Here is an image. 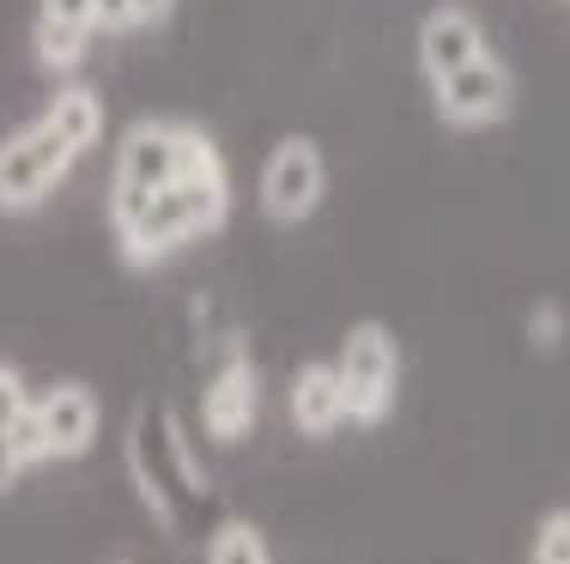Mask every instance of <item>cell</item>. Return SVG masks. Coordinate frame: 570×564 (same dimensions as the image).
Returning <instances> with one entry per match:
<instances>
[{
    "mask_svg": "<svg viewBox=\"0 0 570 564\" xmlns=\"http://www.w3.org/2000/svg\"><path fill=\"white\" fill-rule=\"evenodd\" d=\"M230 207H237V182H230L219 140L200 122L140 116L116 140L104 212H110V244L121 267L153 274L183 249L213 244L230 225Z\"/></svg>",
    "mask_w": 570,
    "mask_h": 564,
    "instance_id": "cell-1",
    "label": "cell"
},
{
    "mask_svg": "<svg viewBox=\"0 0 570 564\" xmlns=\"http://www.w3.org/2000/svg\"><path fill=\"white\" fill-rule=\"evenodd\" d=\"M104 133H110L104 91L86 79L56 86L31 122L0 133V219H31L37 207H49L67 177L104 146Z\"/></svg>",
    "mask_w": 570,
    "mask_h": 564,
    "instance_id": "cell-2",
    "label": "cell"
},
{
    "mask_svg": "<svg viewBox=\"0 0 570 564\" xmlns=\"http://www.w3.org/2000/svg\"><path fill=\"white\" fill-rule=\"evenodd\" d=\"M121 455H128V479H134V492H140V504L153 509V522L165 534H176V522L188 516V504L213 498L207 467L195 462V449H188V437H183V425H176L170 407L134 413Z\"/></svg>",
    "mask_w": 570,
    "mask_h": 564,
    "instance_id": "cell-3",
    "label": "cell"
},
{
    "mask_svg": "<svg viewBox=\"0 0 570 564\" xmlns=\"http://www.w3.org/2000/svg\"><path fill=\"white\" fill-rule=\"evenodd\" d=\"M334 370H341V395H346V425L376 432V425L395 419L406 353H401V340H395L389 321H352V328L341 334Z\"/></svg>",
    "mask_w": 570,
    "mask_h": 564,
    "instance_id": "cell-4",
    "label": "cell"
},
{
    "mask_svg": "<svg viewBox=\"0 0 570 564\" xmlns=\"http://www.w3.org/2000/svg\"><path fill=\"white\" fill-rule=\"evenodd\" d=\"M328 200V152L316 133H279L255 170V207L267 225H309Z\"/></svg>",
    "mask_w": 570,
    "mask_h": 564,
    "instance_id": "cell-5",
    "label": "cell"
},
{
    "mask_svg": "<svg viewBox=\"0 0 570 564\" xmlns=\"http://www.w3.org/2000/svg\"><path fill=\"white\" fill-rule=\"evenodd\" d=\"M104 437V400L91 383L79 376H56L49 388H37V462H56V467H73L98 449Z\"/></svg>",
    "mask_w": 570,
    "mask_h": 564,
    "instance_id": "cell-6",
    "label": "cell"
},
{
    "mask_svg": "<svg viewBox=\"0 0 570 564\" xmlns=\"http://www.w3.org/2000/svg\"><path fill=\"white\" fill-rule=\"evenodd\" d=\"M431 110H438V122L455 128V133L498 128L515 110V73H510V61L492 49V56L468 61L461 73L438 79V86H431Z\"/></svg>",
    "mask_w": 570,
    "mask_h": 564,
    "instance_id": "cell-7",
    "label": "cell"
},
{
    "mask_svg": "<svg viewBox=\"0 0 570 564\" xmlns=\"http://www.w3.org/2000/svg\"><path fill=\"white\" fill-rule=\"evenodd\" d=\"M255 425H262V365L249 353H230L200 388V437L237 449L255 437Z\"/></svg>",
    "mask_w": 570,
    "mask_h": 564,
    "instance_id": "cell-8",
    "label": "cell"
},
{
    "mask_svg": "<svg viewBox=\"0 0 570 564\" xmlns=\"http://www.w3.org/2000/svg\"><path fill=\"white\" fill-rule=\"evenodd\" d=\"M480 56H492V37H485V24L473 19L468 7L443 0V7H431L425 19H419L413 61H419V73H425V86H438V79L461 73V67L480 61Z\"/></svg>",
    "mask_w": 570,
    "mask_h": 564,
    "instance_id": "cell-9",
    "label": "cell"
},
{
    "mask_svg": "<svg viewBox=\"0 0 570 564\" xmlns=\"http://www.w3.org/2000/svg\"><path fill=\"white\" fill-rule=\"evenodd\" d=\"M37 462V388L19 365L0 358V492H12Z\"/></svg>",
    "mask_w": 570,
    "mask_h": 564,
    "instance_id": "cell-10",
    "label": "cell"
},
{
    "mask_svg": "<svg viewBox=\"0 0 570 564\" xmlns=\"http://www.w3.org/2000/svg\"><path fill=\"white\" fill-rule=\"evenodd\" d=\"M285 419H292L297 437L322 443L346 425V395H341V370L334 358H304L285 383Z\"/></svg>",
    "mask_w": 570,
    "mask_h": 564,
    "instance_id": "cell-11",
    "label": "cell"
},
{
    "mask_svg": "<svg viewBox=\"0 0 570 564\" xmlns=\"http://www.w3.org/2000/svg\"><path fill=\"white\" fill-rule=\"evenodd\" d=\"M91 43L98 37L91 31H79V24H61V19H31V61L43 67L49 79H79V67H86L91 56Z\"/></svg>",
    "mask_w": 570,
    "mask_h": 564,
    "instance_id": "cell-12",
    "label": "cell"
},
{
    "mask_svg": "<svg viewBox=\"0 0 570 564\" xmlns=\"http://www.w3.org/2000/svg\"><path fill=\"white\" fill-rule=\"evenodd\" d=\"M200 564H274V541L249 516H219L200 541Z\"/></svg>",
    "mask_w": 570,
    "mask_h": 564,
    "instance_id": "cell-13",
    "label": "cell"
},
{
    "mask_svg": "<svg viewBox=\"0 0 570 564\" xmlns=\"http://www.w3.org/2000/svg\"><path fill=\"white\" fill-rule=\"evenodd\" d=\"M170 19H176V0H98V37L165 31Z\"/></svg>",
    "mask_w": 570,
    "mask_h": 564,
    "instance_id": "cell-14",
    "label": "cell"
},
{
    "mask_svg": "<svg viewBox=\"0 0 570 564\" xmlns=\"http://www.w3.org/2000/svg\"><path fill=\"white\" fill-rule=\"evenodd\" d=\"M528 564H570V504L547 509L534 522V541H528Z\"/></svg>",
    "mask_w": 570,
    "mask_h": 564,
    "instance_id": "cell-15",
    "label": "cell"
},
{
    "mask_svg": "<svg viewBox=\"0 0 570 564\" xmlns=\"http://www.w3.org/2000/svg\"><path fill=\"white\" fill-rule=\"evenodd\" d=\"M37 19H61L98 37V0H37Z\"/></svg>",
    "mask_w": 570,
    "mask_h": 564,
    "instance_id": "cell-16",
    "label": "cell"
},
{
    "mask_svg": "<svg viewBox=\"0 0 570 564\" xmlns=\"http://www.w3.org/2000/svg\"><path fill=\"white\" fill-rule=\"evenodd\" d=\"M528 334H534V346H559L564 340V310H559V304H534Z\"/></svg>",
    "mask_w": 570,
    "mask_h": 564,
    "instance_id": "cell-17",
    "label": "cell"
},
{
    "mask_svg": "<svg viewBox=\"0 0 570 564\" xmlns=\"http://www.w3.org/2000/svg\"><path fill=\"white\" fill-rule=\"evenodd\" d=\"M116 564H134V558H116Z\"/></svg>",
    "mask_w": 570,
    "mask_h": 564,
    "instance_id": "cell-18",
    "label": "cell"
}]
</instances>
